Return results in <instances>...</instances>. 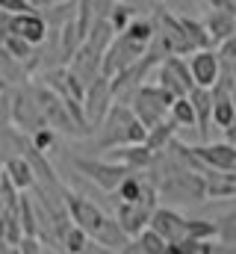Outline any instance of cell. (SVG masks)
Segmentation results:
<instances>
[{
	"label": "cell",
	"mask_w": 236,
	"mask_h": 254,
	"mask_svg": "<svg viewBox=\"0 0 236 254\" xmlns=\"http://www.w3.org/2000/svg\"><path fill=\"white\" fill-rule=\"evenodd\" d=\"M0 80H3V86L9 89V86H27L30 83V71H27V65L21 63V60H15V57H9L3 48H0Z\"/></svg>",
	"instance_id": "22"
},
{
	"label": "cell",
	"mask_w": 236,
	"mask_h": 254,
	"mask_svg": "<svg viewBox=\"0 0 236 254\" xmlns=\"http://www.w3.org/2000/svg\"><path fill=\"white\" fill-rule=\"evenodd\" d=\"M39 254H62V252H57V249H51V246H42V252Z\"/></svg>",
	"instance_id": "44"
},
{
	"label": "cell",
	"mask_w": 236,
	"mask_h": 254,
	"mask_svg": "<svg viewBox=\"0 0 236 254\" xmlns=\"http://www.w3.org/2000/svg\"><path fill=\"white\" fill-rule=\"evenodd\" d=\"M228 12H231V15H234V18H236V6H231V9H228Z\"/></svg>",
	"instance_id": "46"
},
{
	"label": "cell",
	"mask_w": 236,
	"mask_h": 254,
	"mask_svg": "<svg viewBox=\"0 0 236 254\" xmlns=\"http://www.w3.org/2000/svg\"><path fill=\"white\" fill-rule=\"evenodd\" d=\"M80 254H113V252H110V249H104V246H98L95 240H89V243L83 246V252H80Z\"/></svg>",
	"instance_id": "39"
},
{
	"label": "cell",
	"mask_w": 236,
	"mask_h": 254,
	"mask_svg": "<svg viewBox=\"0 0 236 254\" xmlns=\"http://www.w3.org/2000/svg\"><path fill=\"white\" fill-rule=\"evenodd\" d=\"M204 198H236V172H204Z\"/></svg>",
	"instance_id": "17"
},
{
	"label": "cell",
	"mask_w": 236,
	"mask_h": 254,
	"mask_svg": "<svg viewBox=\"0 0 236 254\" xmlns=\"http://www.w3.org/2000/svg\"><path fill=\"white\" fill-rule=\"evenodd\" d=\"M118 0H92V9H95V18H107L110 9L116 6Z\"/></svg>",
	"instance_id": "38"
},
{
	"label": "cell",
	"mask_w": 236,
	"mask_h": 254,
	"mask_svg": "<svg viewBox=\"0 0 236 254\" xmlns=\"http://www.w3.org/2000/svg\"><path fill=\"white\" fill-rule=\"evenodd\" d=\"M95 130H98V151H110L118 145H145L148 136V130L136 122L127 104H113Z\"/></svg>",
	"instance_id": "1"
},
{
	"label": "cell",
	"mask_w": 236,
	"mask_h": 254,
	"mask_svg": "<svg viewBox=\"0 0 236 254\" xmlns=\"http://www.w3.org/2000/svg\"><path fill=\"white\" fill-rule=\"evenodd\" d=\"M30 3H33V9H48V6H57L62 0H30Z\"/></svg>",
	"instance_id": "41"
},
{
	"label": "cell",
	"mask_w": 236,
	"mask_h": 254,
	"mask_svg": "<svg viewBox=\"0 0 236 254\" xmlns=\"http://www.w3.org/2000/svg\"><path fill=\"white\" fill-rule=\"evenodd\" d=\"M3 89H6V86H3V80H0V92H3Z\"/></svg>",
	"instance_id": "47"
},
{
	"label": "cell",
	"mask_w": 236,
	"mask_h": 254,
	"mask_svg": "<svg viewBox=\"0 0 236 254\" xmlns=\"http://www.w3.org/2000/svg\"><path fill=\"white\" fill-rule=\"evenodd\" d=\"M154 207H157V190H151L142 201H136V204L116 201V222H118V228L133 240L139 231H145V228H148Z\"/></svg>",
	"instance_id": "8"
},
{
	"label": "cell",
	"mask_w": 236,
	"mask_h": 254,
	"mask_svg": "<svg viewBox=\"0 0 236 254\" xmlns=\"http://www.w3.org/2000/svg\"><path fill=\"white\" fill-rule=\"evenodd\" d=\"M169 119H172L177 127H195V110H192L189 98H175V101H172Z\"/></svg>",
	"instance_id": "29"
},
{
	"label": "cell",
	"mask_w": 236,
	"mask_h": 254,
	"mask_svg": "<svg viewBox=\"0 0 236 254\" xmlns=\"http://www.w3.org/2000/svg\"><path fill=\"white\" fill-rule=\"evenodd\" d=\"M71 166H74L83 178H89L92 184H98L104 192H116L118 184L130 175L127 169H121V166L104 160V157H71Z\"/></svg>",
	"instance_id": "6"
},
{
	"label": "cell",
	"mask_w": 236,
	"mask_h": 254,
	"mask_svg": "<svg viewBox=\"0 0 236 254\" xmlns=\"http://www.w3.org/2000/svg\"><path fill=\"white\" fill-rule=\"evenodd\" d=\"M86 243H89L86 231H80L77 225H68V228L62 231V237H59V252L62 254H80Z\"/></svg>",
	"instance_id": "26"
},
{
	"label": "cell",
	"mask_w": 236,
	"mask_h": 254,
	"mask_svg": "<svg viewBox=\"0 0 236 254\" xmlns=\"http://www.w3.org/2000/svg\"><path fill=\"white\" fill-rule=\"evenodd\" d=\"M175 127H177V125L172 122V119H163L160 125H154L151 130H148V136H145V145H148L154 154H160V151H163V148H166V145L175 139Z\"/></svg>",
	"instance_id": "25"
},
{
	"label": "cell",
	"mask_w": 236,
	"mask_h": 254,
	"mask_svg": "<svg viewBox=\"0 0 236 254\" xmlns=\"http://www.w3.org/2000/svg\"><path fill=\"white\" fill-rule=\"evenodd\" d=\"M177 249L183 254H210V243H201V240H183L177 243Z\"/></svg>",
	"instance_id": "37"
},
{
	"label": "cell",
	"mask_w": 236,
	"mask_h": 254,
	"mask_svg": "<svg viewBox=\"0 0 236 254\" xmlns=\"http://www.w3.org/2000/svg\"><path fill=\"white\" fill-rule=\"evenodd\" d=\"M133 18H136V12H133V6H130V3H121V0H118L116 6L110 9V15H107V21H110V27H113L116 33H124V27H127V24H130Z\"/></svg>",
	"instance_id": "31"
},
{
	"label": "cell",
	"mask_w": 236,
	"mask_h": 254,
	"mask_svg": "<svg viewBox=\"0 0 236 254\" xmlns=\"http://www.w3.org/2000/svg\"><path fill=\"white\" fill-rule=\"evenodd\" d=\"M0 12H6V15L33 12V3H30V0H0Z\"/></svg>",
	"instance_id": "36"
},
{
	"label": "cell",
	"mask_w": 236,
	"mask_h": 254,
	"mask_svg": "<svg viewBox=\"0 0 236 254\" xmlns=\"http://www.w3.org/2000/svg\"><path fill=\"white\" fill-rule=\"evenodd\" d=\"M3 127H12V92L9 89L0 92V130Z\"/></svg>",
	"instance_id": "35"
},
{
	"label": "cell",
	"mask_w": 236,
	"mask_h": 254,
	"mask_svg": "<svg viewBox=\"0 0 236 254\" xmlns=\"http://www.w3.org/2000/svg\"><path fill=\"white\" fill-rule=\"evenodd\" d=\"M124 36L139 42V45H151V36H154V21L148 18H133L127 27H124Z\"/></svg>",
	"instance_id": "30"
},
{
	"label": "cell",
	"mask_w": 236,
	"mask_h": 254,
	"mask_svg": "<svg viewBox=\"0 0 236 254\" xmlns=\"http://www.w3.org/2000/svg\"><path fill=\"white\" fill-rule=\"evenodd\" d=\"M189 74H192V83L201 86V89H213L219 83V74H222V60L213 48H204V51H192L189 54Z\"/></svg>",
	"instance_id": "12"
},
{
	"label": "cell",
	"mask_w": 236,
	"mask_h": 254,
	"mask_svg": "<svg viewBox=\"0 0 236 254\" xmlns=\"http://www.w3.org/2000/svg\"><path fill=\"white\" fill-rule=\"evenodd\" d=\"M172 95L169 92H163L157 83H142L133 95H130V101H127V107H130V113L136 116V122L145 127V130H151L154 125H160L163 119H169V107H172Z\"/></svg>",
	"instance_id": "3"
},
{
	"label": "cell",
	"mask_w": 236,
	"mask_h": 254,
	"mask_svg": "<svg viewBox=\"0 0 236 254\" xmlns=\"http://www.w3.org/2000/svg\"><path fill=\"white\" fill-rule=\"evenodd\" d=\"M154 80L163 92H169L172 98H186L195 83H192V74H189V65L183 57H166L163 63L154 68Z\"/></svg>",
	"instance_id": "7"
},
{
	"label": "cell",
	"mask_w": 236,
	"mask_h": 254,
	"mask_svg": "<svg viewBox=\"0 0 236 254\" xmlns=\"http://www.w3.org/2000/svg\"><path fill=\"white\" fill-rule=\"evenodd\" d=\"M62 204H65V213H68L71 225H77L80 231H86L89 240H95V234H98L101 225L107 222V213H104L95 201H89L86 195H77V192H71V190H65Z\"/></svg>",
	"instance_id": "5"
},
{
	"label": "cell",
	"mask_w": 236,
	"mask_h": 254,
	"mask_svg": "<svg viewBox=\"0 0 236 254\" xmlns=\"http://www.w3.org/2000/svg\"><path fill=\"white\" fill-rule=\"evenodd\" d=\"M3 151H6V139H3V133H0V157H3Z\"/></svg>",
	"instance_id": "45"
},
{
	"label": "cell",
	"mask_w": 236,
	"mask_h": 254,
	"mask_svg": "<svg viewBox=\"0 0 236 254\" xmlns=\"http://www.w3.org/2000/svg\"><path fill=\"white\" fill-rule=\"evenodd\" d=\"M118 254H142V252H139V249H136V243L130 240V243H127V246H124V249H121Z\"/></svg>",
	"instance_id": "42"
},
{
	"label": "cell",
	"mask_w": 236,
	"mask_h": 254,
	"mask_svg": "<svg viewBox=\"0 0 236 254\" xmlns=\"http://www.w3.org/2000/svg\"><path fill=\"white\" fill-rule=\"evenodd\" d=\"M12 125L18 127L21 133H27V136L45 127V119L39 113V104H36V98L30 92V83L12 92Z\"/></svg>",
	"instance_id": "10"
},
{
	"label": "cell",
	"mask_w": 236,
	"mask_h": 254,
	"mask_svg": "<svg viewBox=\"0 0 236 254\" xmlns=\"http://www.w3.org/2000/svg\"><path fill=\"white\" fill-rule=\"evenodd\" d=\"M210 9H228V0H207Z\"/></svg>",
	"instance_id": "43"
},
{
	"label": "cell",
	"mask_w": 236,
	"mask_h": 254,
	"mask_svg": "<svg viewBox=\"0 0 236 254\" xmlns=\"http://www.w3.org/2000/svg\"><path fill=\"white\" fill-rule=\"evenodd\" d=\"M133 243H136V249L142 254H166L169 252V246H166V240L160 237V234H154L151 228H145V231H139L136 237H133Z\"/></svg>",
	"instance_id": "27"
},
{
	"label": "cell",
	"mask_w": 236,
	"mask_h": 254,
	"mask_svg": "<svg viewBox=\"0 0 236 254\" xmlns=\"http://www.w3.org/2000/svg\"><path fill=\"white\" fill-rule=\"evenodd\" d=\"M210 101H213V110H210V122L216 127H225L234 122V116H236V104H234V98H231V92L222 86V83H216L213 89H210Z\"/></svg>",
	"instance_id": "18"
},
{
	"label": "cell",
	"mask_w": 236,
	"mask_h": 254,
	"mask_svg": "<svg viewBox=\"0 0 236 254\" xmlns=\"http://www.w3.org/2000/svg\"><path fill=\"white\" fill-rule=\"evenodd\" d=\"M216 237L219 243H228V246H236V210L225 213L216 219Z\"/></svg>",
	"instance_id": "32"
},
{
	"label": "cell",
	"mask_w": 236,
	"mask_h": 254,
	"mask_svg": "<svg viewBox=\"0 0 236 254\" xmlns=\"http://www.w3.org/2000/svg\"><path fill=\"white\" fill-rule=\"evenodd\" d=\"M189 104H192V110H195V127H198V133H201V142H210V110H213V101H210V89H201V86H195L189 95Z\"/></svg>",
	"instance_id": "19"
},
{
	"label": "cell",
	"mask_w": 236,
	"mask_h": 254,
	"mask_svg": "<svg viewBox=\"0 0 236 254\" xmlns=\"http://www.w3.org/2000/svg\"><path fill=\"white\" fill-rule=\"evenodd\" d=\"M154 3H160V0H154Z\"/></svg>",
	"instance_id": "48"
},
{
	"label": "cell",
	"mask_w": 236,
	"mask_h": 254,
	"mask_svg": "<svg viewBox=\"0 0 236 254\" xmlns=\"http://www.w3.org/2000/svg\"><path fill=\"white\" fill-rule=\"evenodd\" d=\"M83 116H86V122L89 127L95 130V127L101 125V119L110 113V107H113V92H110V80L104 77V74H98L89 86H86V92H83Z\"/></svg>",
	"instance_id": "9"
},
{
	"label": "cell",
	"mask_w": 236,
	"mask_h": 254,
	"mask_svg": "<svg viewBox=\"0 0 236 254\" xmlns=\"http://www.w3.org/2000/svg\"><path fill=\"white\" fill-rule=\"evenodd\" d=\"M30 92H33V98H36V104H39V113H42V119H45V127H51L54 133H62V136H68V139H89V136H92V130H86L83 125H77L74 116L68 113L65 101H62L59 95H54L48 86L30 83Z\"/></svg>",
	"instance_id": "2"
},
{
	"label": "cell",
	"mask_w": 236,
	"mask_h": 254,
	"mask_svg": "<svg viewBox=\"0 0 236 254\" xmlns=\"http://www.w3.org/2000/svg\"><path fill=\"white\" fill-rule=\"evenodd\" d=\"M210 254H236V246H228V243H210Z\"/></svg>",
	"instance_id": "40"
},
{
	"label": "cell",
	"mask_w": 236,
	"mask_h": 254,
	"mask_svg": "<svg viewBox=\"0 0 236 254\" xmlns=\"http://www.w3.org/2000/svg\"><path fill=\"white\" fill-rule=\"evenodd\" d=\"M54 142H57V133H54L51 127H42V130L30 133V145H33L36 151H42V154H48V151L54 148Z\"/></svg>",
	"instance_id": "34"
},
{
	"label": "cell",
	"mask_w": 236,
	"mask_h": 254,
	"mask_svg": "<svg viewBox=\"0 0 236 254\" xmlns=\"http://www.w3.org/2000/svg\"><path fill=\"white\" fill-rule=\"evenodd\" d=\"M95 243H98V246H104V249H110L113 254H118L127 243H130V237L118 228L116 216H107V222H104V225H101V231L95 234Z\"/></svg>",
	"instance_id": "23"
},
{
	"label": "cell",
	"mask_w": 236,
	"mask_h": 254,
	"mask_svg": "<svg viewBox=\"0 0 236 254\" xmlns=\"http://www.w3.org/2000/svg\"><path fill=\"white\" fill-rule=\"evenodd\" d=\"M186 240L213 243L216 240V222H210V219H186Z\"/></svg>",
	"instance_id": "28"
},
{
	"label": "cell",
	"mask_w": 236,
	"mask_h": 254,
	"mask_svg": "<svg viewBox=\"0 0 236 254\" xmlns=\"http://www.w3.org/2000/svg\"><path fill=\"white\" fill-rule=\"evenodd\" d=\"M0 48H3V51H6L9 57H15V60H21L24 65H27V60H30V57H33V51H36L33 45H27V42H24V39H18V36H6Z\"/></svg>",
	"instance_id": "33"
},
{
	"label": "cell",
	"mask_w": 236,
	"mask_h": 254,
	"mask_svg": "<svg viewBox=\"0 0 236 254\" xmlns=\"http://www.w3.org/2000/svg\"><path fill=\"white\" fill-rule=\"evenodd\" d=\"M201 24H204L207 36H210V45H213V48H216L219 42H225L228 36L236 33V18L228 12V9H210L207 18H204Z\"/></svg>",
	"instance_id": "16"
},
{
	"label": "cell",
	"mask_w": 236,
	"mask_h": 254,
	"mask_svg": "<svg viewBox=\"0 0 236 254\" xmlns=\"http://www.w3.org/2000/svg\"><path fill=\"white\" fill-rule=\"evenodd\" d=\"M177 21H180V27H183V36H186V42H189V48H192V51L213 48V45H210V36H207V30H204V24H201V21H195V18H186V15H177Z\"/></svg>",
	"instance_id": "24"
},
{
	"label": "cell",
	"mask_w": 236,
	"mask_h": 254,
	"mask_svg": "<svg viewBox=\"0 0 236 254\" xmlns=\"http://www.w3.org/2000/svg\"><path fill=\"white\" fill-rule=\"evenodd\" d=\"M148 228L166 240V246H177L186 240V216H180L175 207H154Z\"/></svg>",
	"instance_id": "13"
},
{
	"label": "cell",
	"mask_w": 236,
	"mask_h": 254,
	"mask_svg": "<svg viewBox=\"0 0 236 254\" xmlns=\"http://www.w3.org/2000/svg\"><path fill=\"white\" fill-rule=\"evenodd\" d=\"M154 157L157 154L148 145H118V148H110V154L104 160L116 163V166L127 169V172H145L154 163Z\"/></svg>",
	"instance_id": "15"
},
{
	"label": "cell",
	"mask_w": 236,
	"mask_h": 254,
	"mask_svg": "<svg viewBox=\"0 0 236 254\" xmlns=\"http://www.w3.org/2000/svg\"><path fill=\"white\" fill-rule=\"evenodd\" d=\"M9 36H18V39H24L27 45L39 48L42 42H48L51 30H48L42 12L33 9V12H21V15H9Z\"/></svg>",
	"instance_id": "14"
},
{
	"label": "cell",
	"mask_w": 236,
	"mask_h": 254,
	"mask_svg": "<svg viewBox=\"0 0 236 254\" xmlns=\"http://www.w3.org/2000/svg\"><path fill=\"white\" fill-rule=\"evenodd\" d=\"M145 54H148V45H139V42L127 39L124 33H116V39L110 42V48L101 57V74L110 80L121 71H127L130 65H136Z\"/></svg>",
	"instance_id": "4"
},
{
	"label": "cell",
	"mask_w": 236,
	"mask_h": 254,
	"mask_svg": "<svg viewBox=\"0 0 236 254\" xmlns=\"http://www.w3.org/2000/svg\"><path fill=\"white\" fill-rule=\"evenodd\" d=\"M189 148L204 163V169L236 172V145H231V142H201V145H189Z\"/></svg>",
	"instance_id": "11"
},
{
	"label": "cell",
	"mask_w": 236,
	"mask_h": 254,
	"mask_svg": "<svg viewBox=\"0 0 236 254\" xmlns=\"http://www.w3.org/2000/svg\"><path fill=\"white\" fill-rule=\"evenodd\" d=\"M6 181L15 187L18 192H27L33 190V184H36V178H33V169H30V163L21 157V154H15V157H9L6 160Z\"/></svg>",
	"instance_id": "21"
},
{
	"label": "cell",
	"mask_w": 236,
	"mask_h": 254,
	"mask_svg": "<svg viewBox=\"0 0 236 254\" xmlns=\"http://www.w3.org/2000/svg\"><path fill=\"white\" fill-rule=\"evenodd\" d=\"M113 39H116V30L110 27V21L107 18H95V24L89 27L86 39H83V48L89 54H95V57H104V51L110 48Z\"/></svg>",
	"instance_id": "20"
}]
</instances>
